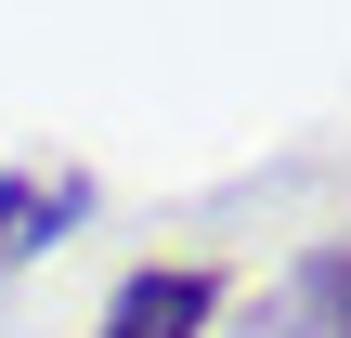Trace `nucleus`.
<instances>
[{
    "label": "nucleus",
    "instance_id": "f257e3e1",
    "mask_svg": "<svg viewBox=\"0 0 351 338\" xmlns=\"http://www.w3.org/2000/svg\"><path fill=\"white\" fill-rule=\"evenodd\" d=\"M208 313H221V274H208V261H156V274H130V287L104 300L91 338H208Z\"/></svg>",
    "mask_w": 351,
    "mask_h": 338
},
{
    "label": "nucleus",
    "instance_id": "7ed1b4c3",
    "mask_svg": "<svg viewBox=\"0 0 351 338\" xmlns=\"http://www.w3.org/2000/svg\"><path fill=\"white\" fill-rule=\"evenodd\" d=\"M287 338H351V234L287 274Z\"/></svg>",
    "mask_w": 351,
    "mask_h": 338
},
{
    "label": "nucleus",
    "instance_id": "f03ea898",
    "mask_svg": "<svg viewBox=\"0 0 351 338\" xmlns=\"http://www.w3.org/2000/svg\"><path fill=\"white\" fill-rule=\"evenodd\" d=\"M65 221H91V169H0V261H39Z\"/></svg>",
    "mask_w": 351,
    "mask_h": 338
}]
</instances>
